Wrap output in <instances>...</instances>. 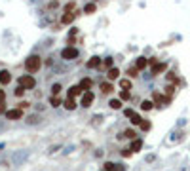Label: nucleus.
<instances>
[{"instance_id":"nucleus-5","label":"nucleus","mask_w":190,"mask_h":171,"mask_svg":"<svg viewBox=\"0 0 190 171\" xmlns=\"http://www.w3.org/2000/svg\"><path fill=\"white\" fill-rule=\"evenodd\" d=\"M93 93L91 91H84V95H82V101H80V105L84 107V108H87V107H91V103H93Z\"/></svg>"},{"instance_id":"nucleus-23","label":"nucleus","mask_w":190,"mask_h":171,"mask_svg":"<svg viewBox=\"0 0 190 171\" xmlns=\"http://www.w3.org/2000/svg\"><path fill=\"white\" fill-rule=\"evenodd\" d=\"M165 78H167V82H171V84H175V86L179 84V78H177V74H175V72H167V76H165Z\"/></svg>"},{"instance_id":"nucleus-4","label":"nucleus","mask_w":190,"mask_h":171,"mask_svg":"<svg viewBox=\"0 0 190 171\" xmlns=\"http://www.w3.org/2000/svg\"><path fill=\"white\" fill-rule=\"evenodd\" d=\"M61 57H63V59H76V57H78V50L69 46V48H65L61 51Z\"/></svg>"},{"instance_id":"nucleus-21","label":"nucleus","mask_w":190,"mask_h":171,"mask_svg":"<svg viewBox=\"0 0 190 171\" xmlns=\"http://www.w3.org/2000/svg\"><path fill=\"white\" fill-rule=\"evenodd\" d=\"M141 148H143V141H141V139H135V141H133V145H131V150H133V152H139Z\"/></svg>"},{"instance_id":"nucleus-33","label":"nucleus","mask_w":190,"mask_h":171,"mask_svg":"<svg viewBox=\"0 0 190 171\" xmlns=\"http://www.w3.org/2000/svg\"><path fill=\"white\" fill-rule=\"evenodd\" d=\"M29 107H30V103H29V101H21L19 105H17V108H29Z\"/></svg>"},{"instance_id":"nucleus-12","label":"nucleus","mask_w":190,"mask_h":171,"mask_svg":"<svg viewBox=\"0 0 190 171\" xmlns=\"http://www.w3.org/2000/svg\"><path fill=\"white\" fill-rule=\"evenodd\" d=\"M63 107H65L67 110H74V108H76L78 105H76V101H74L72 97H67V99H65V105H63Z\"/></svg>"},{"instance_id":"nucleus-30","label":"nucleus","mask_w":190,"mask_h":171,"mask_svg":"<svg viewBox=\"0 0 190 171\" xmlns=\"http://www.w3.org/2000/svg\"><path fill=\"white\" fill-rule=\"evenodd\" d=\"M59 91H61V84H53L51 86V95H59Z\"/></svg>"},{"instance_id":"nucleus-2","label":"nucleus","mask_w":190,"mask_h":171,"mask_svg":"<svg viewBox=\"0 0 190 171\" xmlns=\"http://www.w3.org/2000/svg\"><path fill=\"white\" fill-rule=\"evenodd\" d=\"M19 86H23L25 89H32V88L36 86V80L32 78L30 74H23V76L19 78Z\"/></svg>"},{"instance_id":"nucleus-22","label":"nucleus","mask_w":190,"mask_h":171,"mask_svg":"<svg viewBox=\"0 0 190 171\" xmlns=\"http://www.w3.org/2000/svg\"><path fill=\"white\" fill-rule=\"evenodd\" d=\"M118 137H120V139H124V137H127V139H135V131H133V129H126L124 133L118 135Z\"/></svg>"},{"instance_id":"nucleus-20","label":"nucleus","mask_w":190,"mask_h":171,"mask_svg":"<svg viewBox=\"0 0 190 171\" xmlns=\"http://www.w3.org/2000/svg\"><path fill=\"white\" fill-rule=\"evenodd\" d=\"M175 89H177V86H175V84H169V86H165V95L171 99V97H173V93H175Z\"/></svg>"},{"instance_id":"nucleus-26","label":"nucleus","mask_w":190,"mask_h":171,"mask_svg":"<svg viewBox=\"0 0 190 171\" xmlns=\"http://www.w3.org/2000/svg\"><path fill=\"white\" fill-rule=\"evenodd\" d=\"M137 72H139V68H137V67H127V76H129V78H135V76H137Z\"/></svg>"},{"instance_id":"nucleus-36","label":"nucleus","mask_w":190,"mask_h":171,"mask_svg":"<svg viewBox=\"0 0 190 171\" xmlns=\"http://www.w3.org/2000/svg\"><path fill=\"white\" fill-rule=\"evenodd\" d=\"M141 129H143V131H148V129H150V122H143V124H141Z\"/></svg>"},{"instance_id":"nucleus-37","label":"nucleus","mask_w":190,"mask_h":171,"mask_svg":"<svg viewBox=\"0 0 190 171\" xmlns=\"http://www.w3.org/2000/svg\"><path fill=\"white\" fill-rule=\"evenodd\" d=\"M148 63H150L152 67H156V65H158V57H150V59H148Z\"/></svg>"},{"instance_id":"nucleus-31","label":"nucleus","mask_w":190,"mask_h":171,"mask_svg":"<svg viewBox=\"0 0 190 171\" xmlns=\"http://www.w3.org/2000/svg\"><path fill=\"white\" fill-rule=\"evenodd\" d=\"M114 167H116V164H112V162H107L105 164V171H114Z\"/></svg>"},{"instance_id":"nucleus-14","label":"nucleus","mask_w":190,"mask_h":171,"mask_svg":"<svg viewBox=\"0 0 190 171\" xmlns=\"http://www.w3.org/2000/svg\"><path fill=\"white\" fill-rule=\"evenodd\" d=\"M112 89H114V86L110 84V82H103V84H101V91H103L105 95H108V93H112Z\"/></svg>"},{"instance_id":"nucleus-9","label":"nucleus","mask_w":190,"mask_h":171,"mask_svg":"<svg viewBox=\"0 0 190 171\" xmlns=\"http://www.w3.org/2000/svg\"><path fill=\"white\" fill-rule=\"evenodd\" d=\"M78 95H84V89L80 88V86H72V88H69V97H78Z\"/></svg>"},{"instance_id":"nucleus-8","label":"nucleus","mask_w":190,"mask_h":171,"mask_svg":"<svg viewBox=\"0 0 190 171\" xmlns=\"http://www.w3.org/2000/svg\"><path fill=\"white\" fill-rule=\"evenodd\" d=\"M10 82H12V72H10V71H6V68H4V71H0V84H10Z\"/></svg>"},{"instance_id":"nucleus-38","label":"nucleus","mask_w":190,"mask_h":171,"mask_svg":"<svg viewBox=\"0 0 190 171\" xmlns=\"http://www.w3.org/2000/svg\"><path fill=\"white\" fill-rule=\"evenodd\" d=\"M57 6H59V2H57V0H51V2L48 4V8H50V10H51V8H57Z\"/></svg>"},{"instance_id":"nucleus-10","label":"nucleus","mask_w":190,"mask_h":171,"mask_svg":"<svg viewBox=\"0 0 190 171\" xmlns=\"http://www.w3.org/2000/svg\"><path fill=\"white\" fill-rule=\"evenodd\" d=\"M118 76H120V71H118L116 67L108 68V72H107V80H108V82H112V80H116Z\"/></svg>"},{"instance_id":"nucleus-34","label":"nucleus","mask_w":190,"mask_h":171,"mask_svg":"<svg viewBox=\"0 0 190 171\" xmlns=\"http://www.w3.org/2000/svg\"><path fill=\"white\" fill-rule=\"evenodd\" d=\"M72 10H74V2H69L65 6V14H69V11H72Z\"/></svg>"},{"instance_id":"nucleus-6","label":"nucleus","mask_w":190,"mask_h":171,"mask_svg":"<svg viewBox=\"0 0 190 171\" xmlns=\"http://www.w3.org/2000/svg\"><path fill=\"white\" fill-rule=\"evenodd\" d=\"M152 99H154V105H156V107H160L162 103H169V97H164V95L160 93V91H154Z\"/></svg>"},{"instance_id":"nucleus-40","label":"nucleus","mask_w":190,"mask_h":171,"mask_svg":"<svg viewBox=\"0 0 190 171\" xmlns=\"http://www.w3.org/2000/svg\"><path fill=\"white\" fill-rule=\"evenodd\" d=\"M4 99H6V91L0 89V103H4Z\"/></svg>"},{"instance_id":"nucleus-1","label":"nucleus","mask_w":190,"mask_h":171,"mask_svg":"<svg viewBox=\"0 0 190 171\" xmlns=\"http://www.w3.org/2000/svg\"><path fill=\"white\" fill-rule=\"evenodd\" d=\"M40 67H42V59H40L38 55H30V57H27V61H25L27 72H38Z\"/></svg>"},{"instance_id":"nucleus-18","label":"nucleus","mask_w":190,"mask_h":171,"mask_svg":"<svg viewBox=\"0 0 190 171\" xmlns=\"http://www.w3.org/2000/svg\"><path fill=\"white\" fill-rule=\"evenodd\" d=\"M91 84H93V82H91L89 78H84L82 82H80V88H82L84 91H89V89H91Z\"/></svg>"},{"instance_id":"nucleus-16","label":"nucleus","mask_w":190,"mask_h":171,"mask_svg":"<svg viewBox=\"0 0 190 171\" xmlns=\"http://www.w3.org/2000/svg\"><path fill=\"white\" fill-rule=\"evenodd\" d=\"M108 107L114 108V110H120L122 108V99H110L108 101Z\"/></svg>"},{"instance_id":"nucleus-32","label":"nucleus","mask_w":190,"mask_h":171,"mask_svg":"<svg viewBox=\"0 0 190 171\" xmlns=\"http://www.w3.org/2000/svg\"><path fill=\"white\" fill-rule=\"evenodd\" d=\"M103 65H105V67H108V68H112V57H105Z\"/></svg>"},{"instance_id":"nucleus-19","label":"nucleus","mask_w":190,"mask_h":171,"mask_svg":"<svg viewBox=\"0 0 190 171\" xmlns=\"http://www.w3.org/2000/svg\"><path fill=\"white\" fill-rule=\"evenodd\" d=\"M141 108H143L144 112L152 110V108H154V101H143V103H141Z\"/></svg>"},{"instance_id":"nucleus-35","label":"nucleus","mask_w":190,"mask_h":171,"mask_svg":"<svg viewBox=\"0 0 190 171\" xmlns=\"http://www.w3.org/2000/svg\"><path fill=\"white\" fill-rule=\"evenodd\" d=\"M131 154H133L131 148H124V150H122V156H124V158H127V156H131Z\"/></svg>"},{"instance_id":"nucleus-15","label":"nucleus","mask_w":190,"mask_h":171,"mask_svg":"<svg viewBox=\"0 0 190 171\" xmlns=\"http://www.w3.org/2000/svg\"><path fill=\"white\" fill-rule=\"evenodd\" d=\"M147 65H148V59H147V57H139V59H137V63H135V67L139 68V71H143V68H147Z\"/></svg>"},{"instance_id":"nucleus-39","label":"nucleus","mask_w":190,"mask_h":171,"mask_svg":"<svg viewBox=\"0 0 190 171\" xmlns=\"http://www.w3.org/2000/svg\"><path fill=\"white\" fill-rule=\"evenodd\" d=\"M38 120H40V118H38V116H30V118H29V120H27V122H29V124H36V122H38Z\"/></svg>"},{"instance_id":"nucleus-11","label":"nucleus","mask_w":190,"mask_h":171,"mask_svg":"<svg viewBox=\"0 0 190 171\" xmlns=\"http://www.w3.org/2000/svg\"><path fill=\"white\" fill-rule=\"evenodd\" d=\"M165 71H167V65L165 63H158L156 67H152V74H162Z\"/></svg>"},{"instance_id":"nucleus-7","label":"nucleus","mask_w":190,"mask_h":171,"mask_svg":"<svg viewBox=\"0 0 190 171\" xmlns=\"http://www.w3.org/2000/svg\"><path fill=\"white\" fill-rule=\"evenodd\" d=\"M76 15H78V11H69V14H65L61 17V23H63V25H71V23L76 19Z\"/></svg>"},{"instance_id":"nucleus-24","label":"nucleus","mask_w":190,"mask_h":171,"mask_svg":"<svg viewBox=\"0 0 190 171\" xmlns=\"http://www.w3.org/2000/svg\"><path fill=\"white\" fill-rule=\"evenodd\" d=\"M84 11H86V14H95V11H97V6L91 2V4H86L84 6Z\"/></svg>"},{"instance_id":"nucleus-28","label":"nucleus","mask_w":190,"mask_h":171,"mask_svg":"<svg viewBox=\"0 0 190 171\" xmlns=\"http://www.w3.org/2000/svg\"><path fill=\"white\" fill-rule=\"evenodd\" d=\"M120 99H122V101H129V99H131V93H129L127 89H122V93H120Z\"/></svg>"},{"instance_id":"nucleus-29","label":"nucleus","mask_w":190,"mask_h":171,"mask_svg":"<svg viewBox=\"0 0 190 171\" xmlns=\"http://www.w3.org/2000/svg\"><path fill=\"white\" fill-rule=\"evenodd\" d=\"M25 91H27V89H25L23 86H17V88H15V95H17V97H23Z\"/></svg>"},{"instance_id":"nucleus-17","label":"nucleus","mask_w":190,"mask_h":171,"mask_svg":"<svg viewBox=\"0 0 190 171\" xmlns=\"http://www.w3.org/2000/svg\"><path fill=\"white\" fill-rule=\"evenodd\" d=\"M131 86H133V84H131V78H124V80H120V88H122V89H127V91H129V89H131Z\"/></svg>"},{"instance_id":"nucleus-27","label":"nucleus","mask_w":190,"mask_h":171,"mask_svg":"<svg viewBox=\"0 0 190 171\" xmlns=\"http://www.w3.org/2000/svg\"><path fill=\"white\" fill-rule=\"evenodd\" d=\"M50 105H51V107H59V105H61V99H59L57 95H51V99H50Z\"/></svg>"},{"instance_id":"nucleus-3","label":"nucleus","mask_w":190,"mask_h":171,"mask_svg":"<svg viewBox=\"0 0 190 171\" xmlns=\"http://www.w3.org/2000/svg\"><path fill=\"white\" fill-rule=\"evenodd\" d=\"M6 118L8 120H21L23 118V108H10L6 112Z\"/></svg>"},{"instance_id":"nucleus-13","label":"nucleus","mask_w":190,"mask_h":171,"mask_svg":"<svg viewBox=\"0 0 190 171\" xmlns=\"http://www.w3.org/2000/svg\"><path fill=\"white\" fill-rule=\"evenodd\" d=\"M101 59H99V57H91V59L87 61V68H97V67H101Z\"/></svg>"},{"instance_id":"nucleus-25","label":"nucleus","mask_w":190,"mask_h":171,"mask_svg":"<svg viewBox=\"0 0 190 171\" xmlns=\"http://www.w3.org/2000/svg\"><path fill=\"white\" fill-rule=\"evenodd\" d=\"M129 118H131V124H135V125H141V124H143V118L139 116V114H135V112H133Z\"/></svg>"}]
</instances>
